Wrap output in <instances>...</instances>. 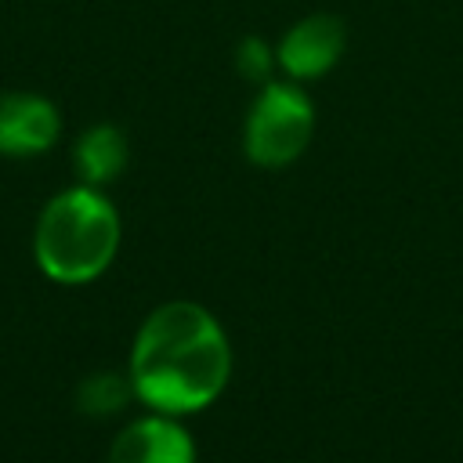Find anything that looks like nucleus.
<instances>
[{
    "instance_id": "nucleus-5",
    "label": "nucleus",
    "mask_w": 463,
    "mask_h": 463,
    "mask_svg": "<svg viewBox=\"0 0 463 463\" xmlns=\"http://www.w3.org/2000/svg\"><path fill=\"white\" fill-rule=\"evenodd\" d=\"M61 112L51 98L36 90H4L0 94V156L33 159L58 145Z\"/></svg>"
},
{
    "instance_id": "nucleus-7",
    "label": "nucleus",
    "mask_w": 463,
    "mask_h": 463,
    "mask_svg": "<svg viewBox=\"0 0 463 463\" xmlns=\"http://www.w3.org/2000/svg\"><path fill=\"white\" fill-rule=\"evenodd\" d=\"M127 159H130V145L116 123H94L72 145V166L80 181L94 188L112 184L127 170Z\"/></svg>"
},
{
    "instance_id": "nucleus-9",
    "label": "nucleus",
    "mask_w": 463,
    "mask_h": 463,
    "mask_svg": "<svg viewBox=\"0 0 463 463\" xmlns=\"http://www.w3.org/2000/svg\"><path fill=\"white\" fill-rule=\"evenodd\" d=\"M235 65L246 80H257V83H268L271 80V69H275V47H268L264 40L250 36L239 43L235 51Z\"/></svg>"
},
{
    "instance_id": "nucleus-8",
    "label": "nucleus",
    "mask_w": 463,
    "mask_h": 463,
    "mask_svg": "<svg viewBox=\"0 0 463 463\" xmlns=\"http://www.w3.org/2000/svg\"><path fill=\"white\" fill-rule=\"evenodd\" d=\"M76 398H80V409L87 416H112L134 398V387H130L127 373H94L80 383Z\"/></svg>"
},
{
    "instance_id": "nucleus-3",
    "label": "nucleus",
    "mask_w": 463,
    "mask_h": 463,
    "mask_svg": "<svg viewBox=\"0 0 463 463\" xmlns=\"http://www.w3.org/2000/svg\"><path fill=\"white\" fill-rule=\"evenodd\" d=\"M315 101L304 83L268 80L253 94L242 119V152L260 170H282L297 163L315 137Z\"/></svg>"
},
{
    "instance_id": "nucleus-2",
    "label": "nucleus",
    "mask_w": 463,
    "mask_h": 463,
    "mask_svg": "<svg viewBox=\"0 0 463 463\" xmlns=\"http://www.w3.org/2000/svg\"><path fill=\"white\" fill-rule=\"evenodd\" d=\"M119 210L94 184H69L54 192L33 224V260L61 286H83L105 275L119 253Z\"/></svg>"
},
{
    "instance_id": "nucleus-6",
    "label": "nucleus",
    "mask_w": 463,
    "mask_h": 463,
    "mask_svg": "<svg viewBox=\"0 0 463 463\" xmlns=\"http://www.w3.org/2000/svg\"><path fill=\"white\" fill-rule=\"evenodd\" d=\"M105 463H195V441L181 416L148 409L145 416L119 427Z\"/></svg>"
},
{
    "instance_id": "nucleus-1",
    "label": "nucleus",
    "mask_w": 463,
    "mask_h": 463,
    "mask_svg": "<svg viewBox=\"0 0 463 463\" xmlns=\"http://www.w3.org/2000/svg\"><path fill=\"white\" fill-rule=\"evenodd\" d=\"M127 376L134 402L184 420L224 394L232 380V340L210 307L195 300H166L141 318Z\"/></svg>"
},
{
    "instance_id": "nucleus-4",
    "label": "nucleus",
    "mask_w": 463,
    "mask_h": 463,
    "mask_svg": "<svg viewBox=\"0 0 463 463\" xmlns=\"http://www.w3.org/2000/svg\"><path fill=\"white\" fill-rule=\"evenodd\" d=\"M347 47V29L336 14H304L275 43V69L293 83L322 80L336 69Z\"/></svg>"
}]
</instances>
